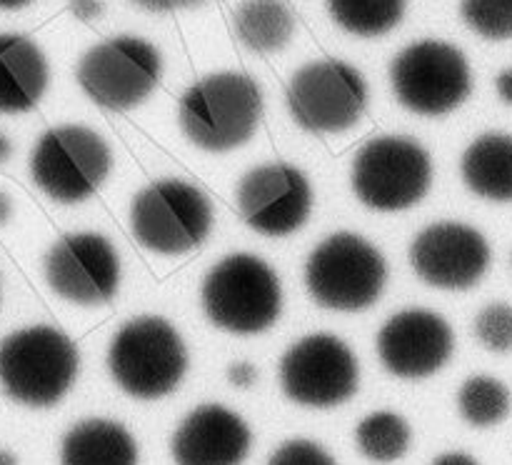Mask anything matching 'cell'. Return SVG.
Segmentation results:
<instances>
[{
  "label": "cell",
  "mask_w": 512,
  "mask_h": 465,
  "mask_svg": "<svg viewBox=\"0 0 512 465\" xmlns=\"http://www.w3.org/2000/svg\"><path fill=\"white\" fill-rule=\"evenodd\" d=\"M263 105V90L250 75L235 70L210 73L183 93L178 125L195 148L230 153L253 140Z\"/></svg>",
  "instance_id": "6da1fadb"
},
{
  "label": "cell",
  "mask_w": 512,
  "mask_h": 465,
  "mask_svg": "<svg viewBox=\"0 0 512 465\" xmlns=\"http://www.w3.org/2000/svg\"><path fill=\"white\" fill-rule=\"evenodd\" d=\"M0 465H18V455L10 453V450L0 448Z\"/></svg>",
  "instance_id": "d590c367"
},
{
  "label": "cell",
  "mask_w": 512,
  "mask_h": 465,
  "mask_svg": "<svg viewBox=\"0 0 512 465\" xmlns=\"http://www.w3.org/2000/svg\"><path fill=\"white\" fill-rule=\"evenodd\" d=\"M388 283V260L378 245L350 230L328 235L305 260V288L325 310L360 313L375 305Z\"/></svg>",
  "instance_id": "5b68a950"
},
{
  "label": "cell",
  "mask_w": 512,
  "mask_h": 465,
  "mask_svg": "<svg viewBox=\"0 0 512 465\" xmlns=\"http://www.w3.org/2000/svg\"><path fill=\"white\" fill-rule=\"evenodd\" d=\"M128 223L140 248L173 258L205 243L215 210L205 190L190 180L160 178L133 195Z\"/></svg>",
  "instance_id": "8992f818"
},
{
  "label": "cell",
  "mask_w": 512,
  "mask_h": 465,
  "mask_svg": "<svg viewBox=\"0 0 512 465\" xmlns=\"http://www.w3.org/2000/svg\"><path fill=\"white\" fill-rule=\"evenodd\" d=\"M408 0H328V13L345 33L378 38L398 28Z\"/></svg>",
  "instance_id": "603a6c76"
},
{
  "label": "cell",
  "mask_w": 512,
  "mask_h": 465,
  "mask_svg": "<svg viewBox=\"0 0 512 465\" xmlns=\"http://www.w3.org/2000/svg\"><path fill=\"white\" fill-rule=\"evenodd\" d=\"M460 15L485 40L512 38V0H463Z\"/></svg>",
  "instance_id": "d4e9b609"
},
{
  "label": "cell",
  "mask_w": 512,
  "mask_h": 465,
  "mask_svg": "<svg viewBox=\"0 0 512 465\" xmlns=\"http://www.w3.org/2000/svg\"><path fill=\"white\" fill-rule=\"evenodd\" d=\"M408 258L415 275L430 288L470 290L488 273L493 250L475 225L438 220L415 235Z\"/></svg>",
  "instance_id": "9a60e30c"
},
{
  "label": "cell",
  "mask_w": 512,
  "mask_h": 465,
  "mask_svg": "<svg viewBox=\"0 0 512 465\" xmlns=\"http://www.w3.org/2000/svg\"><path fill=\"white\" fill-rule=\"evenodd\" d=\"M433 173V158L423 143L408 135H378L355 153L350 185L365 208L400 213L430 193Z\"/></svg>",
  "instance_id": "ba28073f"
},
{
  "label": "cell",
  "mask_w": 512,
  "mask_h": 465,
  "mask_svg": "<svg viewBox=\"0 0 512 465\" xmlns=\"http://www.w3.org/2000/svg\"><path fill=\"white\" fill-rule=\"evenodd\" d=\"M163 75V55L138 35H115L85 50L75 78L95 105L113 113L138 108Z\"/></svg>",
  "instance_id": "30bf717a"
},
{
  "label": "cell",
  "mask_w": 512,
  "mask_h": 465,
  "mask_svg": "<svg viewBox=\"0 0 512 465\" xmlns=\"http://www.w3.org/2000/svg\"><path fill=\"white\" fill-rule=\"evenodd\" d=\"M413 443L410 423L395 410H375L355 428V445L370 463L388 465L405 458Z\"/></svg>",
  "instance_id": "7402d4cb"
},
{
  "label": "cell",
  "mask_w": 512,
  "mask_h": 465,
  "mask_svg": "<svg viewBox=\"0 0 512 465\" xmlns=\"http://www.w3.org/2000/svg\"><path fill=\"white\" fill-rule=\"evenodd\" d=\"M200 303L215 328L258 335L273 328L283 313V283L260 255L230 253L205 273Z\"/></svg>",
  "instance_id": "277c9868"
},
{
  "label": "cell",
  "mask_w": 512,
  "mask_h": 465,
  "mask_svg": "<svg viewBox=\"0 0 512 465\" xmlns=\"http://www.w3.org/2000/svg\"><path fill=\"white\" fill-rule=\"evenodd\" d=\"M473 333L483 348L490 353L508 355L512 353V303L495 300L488 303L475 315Z\"/></svg>",
  "instance_id": "484cf974"
},
{
  "label": "cell",
  "mask_w": 512,
  "mask_h": 465,
  "mask_svg": "<svg viewBox=\"0 0 512 465\" xmlns=\"http://www.w3.org/2000/svg\"><path fill=\"white\" fill-rule=\"evenodd\" d=\"M68 8L75 18L83 20V23H90V20L103 15V0H70Z\"/></svg>",
  "instance_id": "f546056e"
},
{
  "label": "cell",
  "mask_w": 512,
  "mask_h": 465,
  "mask_svg": "<svg viewBox=\"0 0 512 465\" xmlns=\"http://www.w3.org/2000/svg\"><path fill=\"white\" fill-rule=\"evenodd\" d=\"M10 215H13V198H10V195L0 188V228L8 223Z\"/></svg>",
  "instance_id": "d6a6232c"
},
{
  "label": "cell",
  "mask_w": 512,
  "mask_h": 465,
  "mask_svg": "<svg viewBox=\"0 0 512 465\" xmlns=\"http://www.w3.org/2000/svg\"><path fill=\"white\" fill-rule=\"evenodd\" d=\"M50 68L38 43L20 33H0V113H28L45 95Z\"/></svg>",
  "instance_id": "ac0fdd59"
},
{
  "label": "cell",
  "mask_w": 512,
  "mask_h": 465,
  "mask_svg": "<svg viewBox=\"0 0 512 465\" xmlns=\"http://www.w3.org/2000/svg\"><path fill=\"white\" fill-rule=\"evenodd\" d=\"M48 288L65 303L103 305L115 298L123 278L120 253L110 238L95 230L65 233L55 240L43 258Z\"/></svg>",
  "instance_id": "4fadbf2b"
},
{
  "label": "cell",
  "mask_w": 512,
  "mask_h": 465,
  "mask_svg": "<svg viewBox=\"0 0 512 465\" xmlns=\"http://www.w3.org/2000/svg\"><path fill=\"white\" fill-rule=\"evenodd\" d=\"M233 25L240 43L263 55L283 50L295 35V18L283 0H240Z\"/></svg>",
  "instance_id": "44dd1931"
},
{
  "label": "cell",
  "mask_w": 512,
  "mask_h": 465,
  "mask_svg": "<svg viewBox=\"0 0 512 465\" xmlns=\"http://www.w3.org/2000/svg\"><path fill=\"white\" fill-rule=\"evenodd\" d=\"M60 465H140L135 435L110 418H83L60 440Z\"/></svg>",
  "instance_id": "d6986e66"
},
{
  "label": "cell",
  "mask_w": 512,
  "mask_h": 465,
  "mask_svg": "<svg viewBox=\"0 0 512 465\" xmlns=\"http://www.w3.org/2000/svg\"><path fill=\"white\" fill-rule=\"evenodd\" d=\"M365 108L368 83L345 60L323 58L305 63L288 83V110L308 133H345L360 123Z\"/></svg>",
  "instance_id": "7c38bea8"
},
{
  "label": "cell",
  "mask_w": 512,
  "mask_h": 465,
  "mask_svg": "<svg viewBox=\"0 0 512 465\" xmlns=\"http://www.w3.org/2000/svg\"><path fill=\"white\" fill-rule=\"evenodd\" d=\"M260 378V370L255 363H248V360H238V363L228 365V383L235 385L240 390H250Z\"/></svg>",
  "instance_id": "83f0119b"
},
{
  "label": "cell",
  "mask_w": 512,
  "mask_h": 465,
  "mask_svg": "<svg viewBox=\"0 0 512 465\" xmlns=\"http://www.w3.org/2000/svg\"><path fill=\"white\" fill-rule=\"evenodd\" d=\"M133 3L145 10H153V13H170V10L195 8V5H203L205 0H133Z\"/></svg>",
  "instance_id": "f1b7e54d"
},
{
  "label": "cell",
  "mask_w": 512,
  "mask_h": 465,
  "mask_svg": "<svg viewBox=\"0 0 512 465\" xmlns=\"http://www.w3.org/2000/svg\"><path fill=\"white\" fill-rule=\"evenodd\" d=\"M28 170L50 200L75 205L98 193L113 170V150L95 128L63 123L45 130L33 145Z\"/></svg>",
  "instance_id": "52a82bcc"
},
{
  "label": "cell",
  "mask_w": 512,
  "mask_h": 465,
  "mask_svg": "<svg viewBox=\"0 0 512 465\" xmlns=\"http://www.w3.org/2000/svg\"><path fill=\"white\" fill-rule=\"evenodd\" d=\"M108 373L125 395L160 400L188 373V348L163 315H138L120 325L108 345Z\"/></svg>",
  "instance_id": "3957f363"
},
{
  "label": "cell",
  "mask_w": 512,
  "mask_h": 465,
  "mask_svg": "<svg viewBox=\"0 0 512 465\" xmlns=\"http://www.w3.org/2000/svg\"><path fill=\"white\" fill-rule=\"evenodd\" d=\"M283 395L303 408H335L358 393L360 363L343 338L310 333L295 340L278 365Z\"/></svg>",
  "instance_id": "8fae6325"
},
{
  "label": "cell",
  "mask_w": 512,
  "mask_h": 465,
  "mask_svg": "<svg viewBox=\"0 0 512 465\" xmlns=\"http://www.w3.org/2000/svg\"><path fill=\"white\" fill-rule=\"evenodd\" d=\"M10 155H13V143H10L8 135L0 133V165H3L5 160H10Z\"/></svg>",
  "instance_id": "836d02e7"
},
{
  "label": "cell",
  "mask_w": 512,
  "mask_h": 465,
  "mask_svg": "<svg viewBox=\"0 0 512 465\" xmlns=\"http://www.w3.org/2000/svg\"><path fill=\"white\" fill-rule=\"evenodd\" d=\"M495 90L505 105H512V68L500 70L498 78H495Z\"/></svg>",
  "instance_id": "1f68e13d"
},
{
  "label": "cell",
  "mask_w": 512,
  "mask_h": 465,
  "mask_svg": "<svg viewBox=\"0 0 512 465\" xmlns=\"http://www.w3.org/2000/svg\"><path fill=\"white\" fill-rule=\"evenodd\" d=\"M512 395L493 375H470L458 390V413L473 428H495L510 415Z\"/></svg>",
  "instance_id": "cb8c5ba5"
},
{
  "label": "cell",
  "mask_w": 512,
  "mask_h": 465,
  "mask_svg": "<svg viewBox=\"0 0 512 465\" xmlns=\"http://www.w3.org/2000/svg\"><path fill=\"white\" fill-rule=\"evenodd\" d=\"M268 465H338V460L315 440L290 438L270 453Z\"/></svg>",
  "instance_id": "4316f807"
},
{
  "label": "cell",
  "mask_w": 512,
  "mask_h": 465,
  "mask_svg": "<svg viewBox=\"0 0 512 465\" xmlns=\"http://www.w3.org/2000/svg\"><path fill=\"white\" fill-rule=\"evenodd\" d=\"M315 193L308 175L293 163L273 160L250 168L235 188V205L255 233L288 238L298 233L313 213Z\"/></svg>",
  "instance_id": "5bb4252c"
},
{
  "label": "cell",
  "mask_w": 512,
  "mask_h": 465,
  "mask_svg": "<svg viewBox=\"0 0 512 465\" xmlns=\"http://www.w3.org/2000/svg\"><path fill=\"white\" fill-rule=\"evenodd\" d=\"M390 85L405 110L425 118L453 113L473 93V70L458 45L418 40L390 63Z\"/></svg>",
  "instance_id": "9c48e42d"
},
{
  "label": "cell",
  "mask_w": 512,
  "mask_h": 465,
  "mask_svg": "<svg viewBox=\"0 0 512 465\" xmlns=\"http://www.w3.org/2000/svg\"><path fill=\"white\" fill-rule=\"evenodd\" d=\"M460 175L473 195L512 203V135L483 133L465 148Z\"/></svg>",
  "instance_id": "ffe728a7"
},
{
  "label": "cell",
  "mask_w": 512,
  "mask_h": 465,
  "mask_svg": "<svg viewBox=\"0 0 512 465\" xmlns=\"http://www.w3.org/2000/svg\"><path fill=\"white\" fill-rule=\"evenodd\" d=\"M78 373V345L55 325H28L0 340V385L10 400L25 408L58 405Z\"/></svg>",
  "instance_id": "7a4b0ae2"
},
{
  "label": "cell",
  "mask_w": 512,
  "mask_h": 465,
  "mask_svg": "<svg viewBox=\"0 0 512 465\" xmlns=\"http://www.w3.org/2000/svg\"><path fill=\"white\" fill-rule=\"evenodd\" d=\"M378 358L390 375L423 380L440 373L455 353V330L430 308H405L390 315L375 338Z\"/></svg>",
  "instance_id": "2e32d148"
},
{
  "label": "cell",
  "mask_w": 512,
  "mask_h": 465,
  "mask_svg": "<svg viewBox=\"0 0 512 465\" xmlns=\"http://www.w3.org/2000/svg\"><path fill=\"white\" fill-rule=\"evenodd\" d=\"M28 3H33V0H0V10H18Z\"/></svg>",
  "instance_id": "e575fe53"
},
{
  "label": "cell",
  "mask_w": 512,
  "mask_h": 465,
  "mask_svg": "<svg viewBox=\"0 0 512 465\" xmlns=\"http://www.w3.org/2000/svg\"><path fill=\"white\" fill-rule=\"evenodd\" d=\"M430 465H480V463L475 455L465 453V450H448V453H440Z\"/></svg>",
  "instance_id": "4dcf8cb0"
},
{
  "label": "cell",
  "mask_w": 512,
  "mask_h": 465,
  "mask_svg": "<svg viewBox=\"0 0 512 465\" xmlns=\"http://www.w3.org/2000/svg\"><path fill=\"white\" fill-rule=\"evenodd\" d=\"M250 448V425L243 415L220 403L193 408L170 435L175 465H243Z\"/></svg>",
  "instance_id": "e0dca14e"
}]
</instances>
